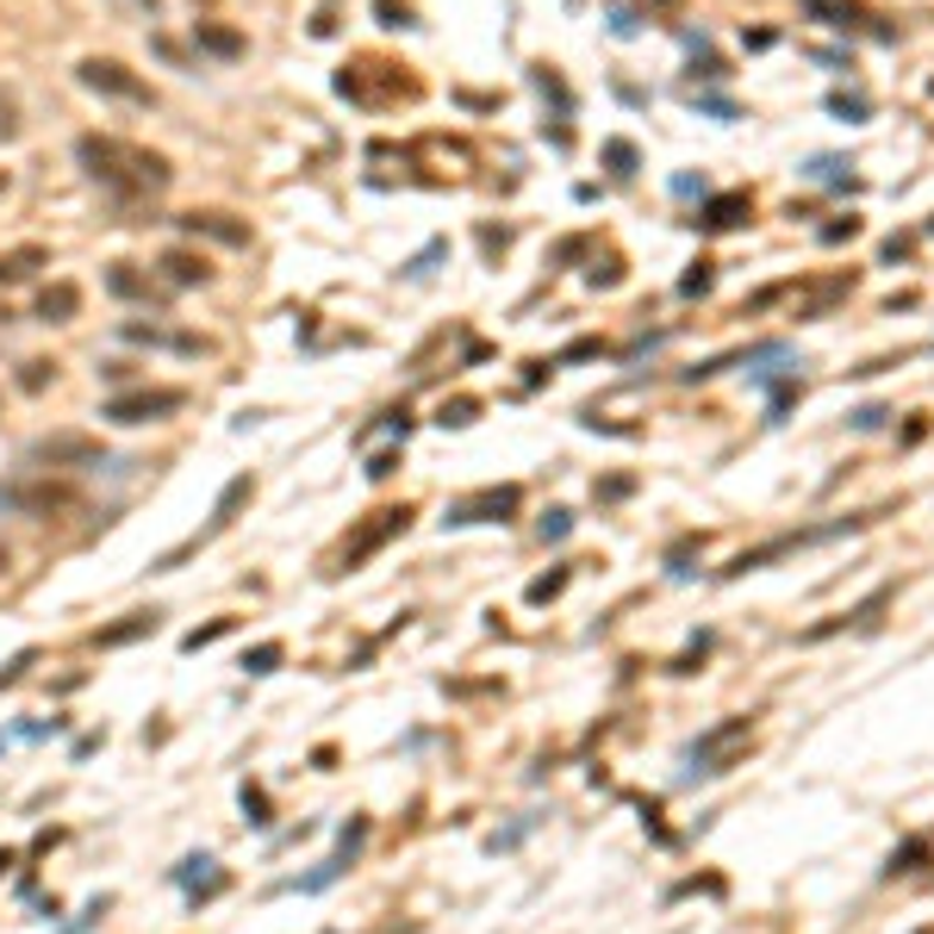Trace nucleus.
Instances as JSON below:
<instances>
[{"mask_svg": "<svg viewBox=\"0 0 934 934\" xmlns=\"http://www.w3.org/2000/svg\"><path fill=\"white\" fill-rule=\"evenodd\" d=\"M76 156L88 162V175H94L106 193H119V200H150V193L169 188V156L144 150V144H125V137H81Z\"/></svg>", "mask_w": 934, "mask_h": 934, "instance_id": "nucleus-1", "label": "nucleus"}, {"mask_svg": "<svg viewBox=\"0 0 934 934\" xmlns=\"http://www.w3.org/2000/svg\"><path fill=\"white\" fill-rule=\"evenodd\" d=\"M76 81L88 88V94H106V100H132V106H150V81H137L125 63L113 57H88L76 63Z\"/></svg>", "mask_w": 934, "mask_h": 934, "instance_id": "nucleus-2", "label": "nucleus"}, {"mask_svg": "<svg viewBox=\"0 0 934 934\" xmlns=\"http://www.w3.org/2000/svg\"><path fill=\"white\" fill-rule=\"evenodd\" d=\"M181 405H188L181 386H144V393H119V400H106V418L113 424H150V418L181 412Z\"/></svg>", "mask_w": 934, "mask_h": 934, "instance_id": "nucleus-3", "label": "nucleus"}, {"mask_svg": "<svg viewBox=\"0 0 934 934\" xmlns=\"http://www.w3.org/2000/svg\"><path fill=\"white\" fill-rule=\"evenodd\" d=\"M405 517H412V511H405V505H400V511H374V517H368V524H362V530H356V536H349V542H344V567H362L368 554L381 549V542H393V536L405 530Z\"/></svg>", "mask_w": 934, "mask_h": 934, "instance_id": "nucleus-4", "label": "nucleus"}, {"mask_svg": "<svg viewBox=\"0 0 934 934\" xmlns=\"http://www.w3.org/2000/svg\"><path fill=\"white\" fill-rule=\"evenodd\" d=\"M517 486H493V493H480V498H468V505H455L449 511V524H505V517L517 511Z\"/></svg>", "mask_w": 934, "mask_h": 934, "instance_id": "nucleus-5", "label": "nucleus"}, {"mask_svg": "<svg viewBox=\"0 0 934 934\" xmlns=\"http://www.w3.org/2000/svg\"><path fill=\"white\" fill-rule=\"evenodd\" d=\"M7 505H20V511H38V517H50V511H69L76 505V493L69 486H57V480H38V486H7Z\"/></svg>", "mask_w": 934, "mask_h": 934, "instance_id": "nucleus-6", "label": "nucleus"}, {"mask_svg": "<svg viewBox=\"0 0 934 934\" xmlns=\"http://www.w3.org/2000/svg\"><path fill=\"white\" fill-rule=\"evenodd\" d=\"M735 742H747V717H735V723H723V729H710L705 742L691 747V773H723V754Z\"/></svg>", "mask_w": 934, "mask_h": 934, "instance_id": "nucleus-7", "label": "nucleus"}, {"mask_svg": "<svg viewBox=\"0 0 934 934\" xmlns=\"http://www.w3.org/2000/svg\"><path fill=\"white\" fill-rule=\"evenodd\" d=\"M38 268H50V249H44V244H20V249H7V256H0V286L32 281Z\"/></svg>", "mask_w": 934, "mask_h": 934, "instance_id": "nucleus-8", "label": "nucleus"}, {"mask_svg": "<svg viewBox=\"0 0 934 934\" xmlns=\"http://www.w3.org/2000/svg\"><path fill=\"white\" fill-rule=\"evenodd\" d=\"M94 455H100V442L94 437H76V430L38 442V461H50V468H57V461H94Z\"/></svg>", "mask_w": 934, "mask_h": 934, "instance_id": "nucleus-9", "label": "nucleus"}, {"mask_svg": "<svg viewBox=\"0 0 934 934\" xmlns=\"http://www.w3.org/2000/svg\"><path fill=\"white\" fill-rule=\"evenodd\" d=\"M81 312V286L76 281H57V286H44L38 293V318L44 325H63V318H76Z\"/></svg>", "mask_w": 934, "mask_h": 934, "instance_id": "nucleus-10", "label": "nucleus"}, {"mask_svg": "<svg viewBox=\"0 0 934 934\" xmlns=\"http://www.w3.org/2000/svg\"><path fill=\"white\" fill-rule=\"evenodd\" d=\"M747 212H754L747 193H717L705 206V230H735V225H747Z\"/></svg>", "mask_w": 934, "mask_h": 934, "instance_id": "nucleus-11", "label": "nucleus"}, {"mask_svg": "<svg viewBox=\"0 0 934 934\" xmlns=\"http://www.w3.org/2000/svg\"><path fill=\"white\" fill-rule=\"evenodd\" d=\"M181 225H188V230H206V237H218V244H249V225H230L225 212H188Z\"/></svg>", "mask_w": 934, "mask_h": 934, "instance_id": "nucleus-12", "label": "nucleus"}, {"mask_svg": "<svg viewBox=\"0 0 934 934\" xmlns=\"http://www.w3.org/2000/svg\"><path fill=\"white\" fill-rule=\"evenodd\" d=\"M162 268H169V286H200L212 274L206 256H188V249H175V256H162Z\"/></svg>", "mask_w": 934, "mask_h": 934, "instance_id": "nucleus-13", "label": "nucleus"}, {"mask_svg": "<svg viewBox=\"0 0 934 934\" xmlns=\"http://www.w3.org/2000/svg\"><path fill=\"white\" fill-rule=\"evenodd\" d=\"M125 337H132V344H162V349H181V356H193V349H200V337H175V330H150V325H125Z\"/></svg>", "mask_w": 934, "mask_h": 934, "instance_id": "nucleus-14", "label": "nucleus"}, {"mask_svg": "<svg viewBox=\"0 0 934 934\" xmlns=\"http://www.w3.org/2000/svg\"><path fill=\"white\" fill-rule=\"evenodd\" d=\"M200 50H212V57H244V38H237L230 25H200Z\"/></svg>", "mask_w": 934, "mask_h": 934, "instance_id": "nucleus-15", "label": "nucleus"}, {"mask_svg": "<svg viewBox=\"0 0 934 934\" xmlns=\"http://www.w3.org/2000/svg\"><path fill=\"white\" fill-rule=\"evenodd\" d=\"M106 286H113V293H125V300H150V281H144L132 262H119L113 274H106Z\"/></svg>", "mask_w": 934, "mask_h": 934, "instance_id": "nucleus-16", "label": "nucleus"}, {"mask_svg": "<svg viewBox=\"0 0 934 934\" xmlns=\"http://www.w3.org/2000/svg\"><path fill=\"white\" fill-rule=\"evenodd\" d=\"M156 617L144 610V617H132V623H113V630H100V649H119V642H137V635H150Z\"/></svg>", "mask_w": 934, "mask_h": 934, "instance_id": "nucleus-17", "label": "nucleus"}, {"mask_svg": "<svg viewBox=\"0 0 934 934\" xmlns=\"http://www.w3.org/2000/svg\"><path fill=\"white\" fill-rule=\"evenodd\" d=\"M803 7H810V13H822L829 25H841V32H847V25H859V7H854V0H803Z\"/></svg>", "mask_w": 934, "mask_h": 934, "instance_id": "nucleus-18", "label": "nucleus"}, {"mask_svg": "<svg viewBox=\"0 0 934 934\" xmlns=\"http://www.w3.org/2000/svg\"><path fill=\"white\" fill-rule=\"evenodd\" d=\"M829 113H835V119H847V125H859V119L873 113V106H866L859 94H829Z\"/></svg>", "mask_w": 934, "mask_h": 934, "instance_id": "nucleus-19", "label": "nucleus"}, {"mask_svg": "<svg viewBox=\"0 0 934 934\" xmlns=\"http://www.w3.org/2000/svg\"><path fill=\"white\" fill-rule=\"evenodd\" d=\"M803 175H810V181H847V162H841V156H817Z\"/></svg>", "mask_w": 934, "mask_h": 934, "instance_id": "nucleus-20", "label": "nucleus"}, {"mask_svg": "<svg viewBox=\"0 0 934 934\" xmlns=\"http://www.w3.org/2000/svg\"><path fill=\"white\" fill-rule=\"evenodd\" d=\"M605 162L617 175H635V144H623V137H617V144H605Z\"/></svg>", "mask_w": 934, "mask_h": 934, "instance_id": "nucleus-21", "label": "nucleus"}, {"mask_svg": "<svg viewBox=\"0 0 934 934\" xmlns=\"http://www.w3.org/2000/svg\"><path fill=\"white\" fill-rule=\"evenodd\" d=\"M474 412H480L474 400H449V405H442V418H437V424H455V430H461V424H474Z\"/></svg>", "mask_w": 934, "mask_h": 934, "instance_id": "nucleus-22", "label": "nucleus"}, {"mask_svg": "<svg viewBox=\"0 0 934 934\" xmlns=\"http://www.w3.org/2000/svg\"><path fill=\"white\" fill-rule=\"evenodd\" d=\"M567 586V573H542V579H536L530 586V605H542V598H554V592Z\"/></svg>", "mask_w": 934, "mask_h": 934, "instance_id": "nucleus-23", "label": "nucleus"}, {"mask_svg": "<svg viewBox=\"0 0 934 934\" xmlns=\"http://www.w3.org/2000/svg\"><path fill=\"white\" fill-rule=\"evenodd\" d=\"M567 530H573V517H567V511H549V517H542V542H561Z\"/></svg>", "mask_w": 934, "mask_h": 934, "instance_id": "nucleus-24", "label": "nucleus"}, {"mask_svg": "<svg viewBox=\"0 0 934 934\" xmlns=\"http://www.w3.org/2000/svg\"><path fill=\"white\" fill-rule=\"evenodd\" d=\"M274 661H281V649H274V642H262V649L249 654L244 667H249V673H274Z\"/></svg>", "mask_w": 934, "mask_h": 934, "instance_id": "nucleus-25", "label": "nucleus"}, {"mask_svg": "<svg viewBox=\"0 0 934 934\" xmlns=\"http://www.w3.org/2000/svg\"><path fill=\"white\" fill-rule=\"evenodd\" d=\"M891 418V412H885V405H859L854 412V430H878V424Z\"/></svg>", "mask_w": 934, "mask_h": 934, "instance_id": "nucleus-26", "label": "nucleus"}, {"mask_svg": "<svg viewBox=\"0 0 934 934\" xmlns=\"http://www.w3.org/2000/svg\"><path fill=\"white\" fill-rule=\"evenodd\" d=\"M859 218H835V225H822V244H841V237H854Z\"/></svg>", "mask_w": 934, "mask_h": 934, "instance_id": "nucleus-27", "label": "nucleus"}, {"mask_svg": "<svg viewBox=\"0 0 934 934\" xmlns=\"http://www.w3.org/2000/svg\"><path fill=\"white\" fill-rule=\"evenodd\" d=\"M705 286H710V262H698L686 281H679V293H705Z\"/></svg>", "mask_w": 934, "mask_h": 934, "instance_id": "nucleus-28", "label": "nucleus"}, {"mask_svg": "<svg viewBox=\"0 0 934 934\" xmlns=\"http://www.w3.org/2000/svg\"><path fill=\"white\" fill-rule=\"evenodd\" d=\"M50 381V362H25V374H20V386H32V393H38V386Z\"/></svg>", "mask_w": 934, "mask_h": 934, "instance_id": "nucleus-29", "label": "nucleus"}, {"mask_svg": "<svg viewBox=\"0 0 934 934\" xmlns=\"http://www.w3.org/2000/svg\"><path fill=\"white\" fill-rule=\"evenodd\" d=\"M225 630H230V623H206V630H193V635H188V649H206V642H218Z\"/></svg>", "mask_w": 934, "mask_h": 934, "instance_id": "nucleus-30", "label": "nucleus"}, {"mask_svg": "<svg viewBox=\"0 0 934 934\" xmlns=\"http://www.w3.org/2000/svg\"><path fill=\"white\" fill-rule=\"evenodd\" d=\"M137 7H144V13H156V0H137Z\"/></svg>", "mask_w": 934, "mask_h": 934, "instance_id": "nucleus-31", "label": "nucleus"}, {"mask_svg": "<svg viewBox=\"0 0 934 934\" xmlns=\"http://www.w3.org/2000/svg\"><path fill=\"white\" fill-rule=\"evenodd\" d=\"M0 193H7V169H0Z\"/></svg>", "mask_w": 934, "mask_h": 934, "instance_id": "nucleus-32", "label": "nucleus"}, {"mask_svg": "<svg viewBox=\"0 0 934 934\" xmlns=\"http://www.w3.org/2000/svg\"><path fill=\"white\" fill-rule=\"evenodd\" d=\"M0 325H7V305H0Z\"/></svg>", "mask_w": 934, "mask_h": 934, "instance_id": "nucleus-33", "label": "nucleus"}, {"mask_svg": "<svg viewBox=\"0 0 934 934\" xmlns=\"http://www.w3.org/2000/svg\"><path fill=\"white\" fill-rule=\"evenodd\" d=\"M0 567H7V549H0Z\"/></svg>", "mask_w": 934, "mask_h": 934, "instance_id": "nucleus-34", "label": "nucleus"}, {"mask_svg": "<svg viewBox=\"0 0 934 934\" xmlns=\"http://www.w3.org/2000/svg\"><path fill=\"white\" fill-rule=\"evenodd\" d=\"M915 934H929V929H915Z\"/></svg>", "mask_w": 934, "mask_h": 934, "instance_id": "nucleus-35", "label": "nucleus"}]
</instances>
